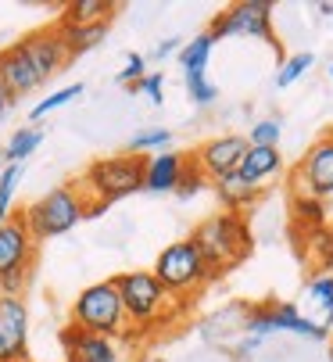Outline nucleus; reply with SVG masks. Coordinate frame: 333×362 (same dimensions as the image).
<instances>
[{
  "label": "nucleus",
  "instance_id": "1",
  "mask_svg": "<svg viewBox=\"0 0 333 362\" xmlns=\"http://www.w3.org/2000/svg\"><path fill=\"white\" fill-rule=\"evenodd\" d=\"M190 244L197 247L211 280H218V276L233 273L240 262H247L255 237H251V226L244 216L218 212V216H208L204 223H197V230L190 233Z\"/></svg>",
  "mask_w": 333,
  "mask_h": 362
},
{
  "label": "nucleus",
  "instance_id": "2",
  "mask_svg": "<svg viewBox=\"0 0 333 362\" xmlns=\"http://www.w3.org/2000/svg\"><path fill=\"white\" fill-rule=\"evenodd\" d=\"M76 187L86 194V219H90L100 209H107V204L144 190V158L129 151L115 154V158H97L76 180Z\"/></svg>",
  "mask_w": 333,
  "mask_h": 362
},
{
  "label": "nucleus",
  "instance_id": "3",
  "mask_svg": "<svg viewBox=\"0 0 333 362\" xmlns=\"http://www.w3.org/2000/svg\"><path fill=\"white\" fill-rule=\"evenodd\" d=\"M111 280H115V291H119V301H122V313H126L129 330L133 327L136 330H151V327L169 320L173 294L154 280V273L133 269V273H119Z\"/></svg>",
  "mask_w": 333,
  "mask_h": 362
},
{
  "label": "nucleus",
  "instance_id": "4",
  "mask_svg": "<svg viewBox=\"0 0 333 362\" xmlns=\"http://www.w3.org/2000/svg\"><path fill=\"white\" fill-rule=\"evenodd\" d=\"M25 230L33 240H50V237H62L69 233L79 219H86V194L76 183L65 187H54L50 194H43L40 201H33L29 209L22 212Z\"/></svg>",
  "mask_w": 333,
  "mask_h": 362
},
{
  "label": "nucleus",
  "instance_id": "5",
  "mask_svg": "<svg viewBox=\"0 0 333 362\" xmlns=\"http://www.w3.org/2000/svg\"><path fill=\"white\" fill-rule=\"evenodd\" d=\"M72 327L79 330H90V334H104L111 341H119L129 323H126V313H122V301H119V291H115V280H100V284H90L76 301H72V316H69Z\"/></svg>",
  "mask_w": 333,
  "mask_h": 362
},
{
  "label": "nucleus",
  "instance_id": "6",
  "mask_svg": "<svg viewBox=\"0 0 333 362\" xmlns=\"http://www.w3.org/2000/svg\"><path fill=\"white\" fill-rule=\"evenodd\" d=\"M151 273L173 298H194V294L204 291V284H211V273L201 262V255L190 244V237L176 240L169 247H161V255H158V262H154Z\"/></svg>",
  "mask_w": 333,
  "mask_h": 362
},
{
  "label": "nucleus",
  "instance_id": "7",
  "mask_svg": "<svg viewBox=\"0 0 333 362\" xmlns=\"http://www.w3.org/2000/svg\"><path fill=\"white\" fill-rule=\"evenodd\" d=\"M208 33H211L215 43L222 36H255V40H265L276 54H280V40L272 33V4L269 0H240V4L215 15Z\"/></svg>",
  "mask_w": 333,
  "mask_h": 362
},
{
  "label": "nucleus",
  "instance_id": "8",
  "mask_svg": "<svg viewBox=\"0 0 333 362\" xmlns=\"http://www.w3.org/2000/svg\"><path fill=\"white\" fill-rule=\"evenodd\" d=\"M294 194L315 197V201H329L333 197V129H326L298 162L294 176H291Z\"/></svg>",
  "mask_w": 333,
  "mask_h": 362
},
{
  "label": "nucleus",
  "instance_id": "9",
  "mask_svg": "<svg viewBox=\"0 0 333 362\" xmlns=\"http://www.w3.org/2000/svg\"><path fill=\"white\" fill-rule=\"evenodd\" d=\"M247 330L251 334H272V330H291V334H308L315 341H326L329 330L322 323H312L308 316H301V308L291 301H262L255 308H247Z\"/></svg>",
  "mask_w": 333,
  "mask_h": 362
},
{
  "label": "nucleus",
  "instance_id": "10",
  "mask_svg": "<svg viewBox=\"0 0 333 362\" xmlns=\"http://www.w3.org/2000/svg\"><path fill=\"white\" fill-rule=\"evenodd\" d=\"M244 151H247V136H240V133H226V136H215V140L201 144V147L194 151L190 165H194L208 183H215V180H222V176H230V173L240 169Z\"/></svg>",
  "mask_w": 333,
  "mask_h": 362
},
{
  "label": "nucleus",
  "instance_id": "11",
  "mask_svg": "<svg viewBox=\"0 0 333 362\" xmlns=\"http://www.w3.org/2000/svg\"><path fill=\"white\" fill-rule=\"evenodd\" d=\"M18 47H22V54L29 58L33 72H36L43 83H47L50 76H58V72L72 62V58H69V47H65V40H62V33H58V25H47V29H36V33L22 36Z\"/></svg>",
  "mask_w": 333,
  "mask_h": 362
},
{
  "label": "nucleus",
  "instance_id": "12",
  "mask_svg": "<svg viewBox=\"0 0 333 362\" xmlns=\"http://www.w3.org/2000/svg\"><path fill=\"white\" fill-rule=\"evenodd\" d=\"M29 358V308L25 298H0V362Z\"/></svg>",
  "mask_w": 333,
  "mask_h": 362
},
{
  "label": "nucleus",
  "instance_id": "13",
  "mask_svg": "<svg viewBox=\"0 0 333 362\" xmlns=\"http://www.w3.org/2000/svg\"><path fill=\"white\" fill-rule=\"evenodd\" d=\"M62 348H65V362H122L119 341H111L104 334L79 330L72 323L62 330Z\"/></svg>",
  "mask_w": 333,
  "mask_h": 362
},
{
  "label": "nucleus",
  "instance_id": "14",
  "mask_svg": "<svg viewBox=\"0 0 333 362\" xmlns=\"http://www.w3.org/2000/svg\"><path fill=\"white\" fill-rule=\"evenodd\" d=\"M25 262H36V240L29 237L22 212H11V219L0 226V276Z\"/></svg>",
  "mask_w": 333,
  "mask_h": 362
},
{
  "label": "nucleus",
  "instance_id": "15",
  "mask_svg": "<svg viewBox=\"0 0 333 362\" xmlns=\"http://www.w3.org/2000/svg\"><path fill=\"white\" fill-rule=\"evenodd\" d=\"M187 169V154L180 151H158L144 158V190L151 194H169L180 187V176Z\"/></svg>",
  "mask_w": 333,
  "mask_h": 362
},
{
  "label": "nucleus",
  "instance_id": "16",
  "mask_svg": "<svg viewBox=\"0 0 333 362\" xmlns=\"http://www.w3.org/2000/svg\"><path fill=\"white\" fill-rule=\"evenodd\" d=\"M0 83L8 86V93H11L15 100L25 97V93H33L36 86H43V79L33 72V65H29V58L22 54L18 43H11V47L0 50Z\"/></svg>",
  "mask_w": 333,
  "mask_h": 362
},
{
  "label": "nucleus",
  "instance_id": "17",
  "mask_svg": "<svg viewBox=\"0 0 333 362\" xmlns=\"http://www.w3.org/2000/svg\"><path fill=\"white\" fill-rule=\"evenodd\" d=\"M218 204H222V212H233V216H244L251 212L255 204L262 201V187L258 183H247L240 173H230V176H222L211 183Z\"/></svg>",
  "mask_w": 333,
  "mask_h": 362
},
{
  "label": "nucleus",
  "instance_id": "18",
  "mask_svg": "<svg viewBox=\"0 0 333 362\" xmlns=\"http://www.w3.org/2000/svg\"><path fill=\"white\" fill-rule=\"evenodd\" d=\"M280 169H284V154H280V147H247L237 173H240L247 183H258V187H262V180L276 176Z\"/></svg>",
  "mask_w": 333,
  "mask_h": 362
},
{
  "label": "nucleus",
  "instance_id": "19",
  "mask_svg": "<svg viewBox=\"0 0 333 362\" xmlns=\"http://www.w3.org/2000/svg\"><path fill=\"white\" fill-rule=\"evenodd\" d=\"M115 11L119 8L111 0H72V4H65V15L58 22L62 25H100V22L111 25Z\"/></svg>",
  "mask_w": 333,
  "mask_h": 362
},
{
  "label": "nucleus",
  "instance_id": "20",
  "mask_svg": "<svg viewBox=\"0 0 333 362\" xmlns=\"http://www.w3.org/2000/svg\"><path fill=\"white\" fill-rule=\"evenodd\" d=\"M54 25H58V33H62V40L69 47V58L86 54V50H93L107 36V22H100V25H62V22H54Z\"/></svg>",
  "mask_w": 333,
  "mask_h": 362
},
{
  "label": "nucleus",
  "instance_id": "21",
  "mask_svg": "<svg viewBox=\"0 0 333 362\" xmlns=\"http://www.w3.org/2000/svg\"><path fill=\"white\" fill-rule=\"evenodd\" d=\"M291 216H294V226H305V233L329 226L326 223V201H315V197H305V194L291 197Z\"/></svg>",
  "mask_w": 333,
  "mask_h": 362
},
{
  "label": "nucleus",
  "instance_id": "22",
  "mask_svg": "<svg viewBox=\"0 0 333 362\" xmlns=\"http://www.w3.org/2000/svg\"><path fill=\"white\" fill-rule=\"evenodd\" d=\"M211 47H215L211 33H201V36H194L190 43H183V47H180L183 69H187V72H204V69H208V58H211Z\"/></svg>",
  "mask_w": 333,
  "mask_h": 362
},
{
  "label": "nucleus",
  "instance_id": "23",
  "mask_svg": "<svg viewBox=\"0 0 333 362\" xmlns=\"http://www.w3.org/2000/svg\"><path fill=\"white\" fill-rule=\"evenodd\" d=\"M40 144H43V129H33V126L29 129H15V136L4 147V162L8 165H22V158H29Z\"/></svg>",
  "mask_w": 333,
  "mask_h": 362
},
{
  "label": "nucleus",
  "instance_id": "24",
  "mask_svg": "<svg viewBox=\"0 0 333 362\" xmlns=\"http://www.w3.org/2000/svg\"><path fill=\"white\" fill-rule=\"evenodd\" d=\"M305 251H308V258L315 262V269H319V273H326V269L333 266V226H322V230L308 233Z\"/></svg>",
  "mask_w": 333,
  "mask_h": 362
},
{
  "label": "nucleus",
  "instance_id": "25",
  "mask_svg": "<svg viewBox=\"0 0 333 362\" xmlns=\"http://www.w3.org/2000/svg\"><path fill=\"white\" fill-rule=\"evenodd\" d=\"M169 140H173V133L169 129H161V126H154V129H144V133H136L133 140H129V154H140V158H147V151H165L169 147Z\"/></svg>",
  "mask_w": 333,
  "mask_h": 362
},
{
  "label": "nucleus",
  "instance_id": "26",
  "mask_svg": "<svg viewBox=\"0 0 333 362\" xmlns=\"http://www.w3.org/2000/svg\"><path fill=\"white\" fill-rule=\"evenodd\" d=\"M315 65V58L308 54V50H301V54H291L284 65H280V72H276V86H280V90H287V86H294L308 69Z\"/></svg>",
  "mask_w": 333,
  "mask_h": 362
},
{
  "label": "nucleus",
  "instance_id": "27",
  "mask_svg": "<svg viewBox=\"0 0 333 362\" xmlns=\"http://www.w3.org/2000/svg\"><path fill=\"white\" fill-rule=\"evenodd\" d=\"M33 269H36V262H25V266L0 276V298H25V291L33 284Z\"/></svg>",
  "mask_w": 333,
  "mask_h": 362
},
{
  "label": "nucleus",
  "instance_id": "28",
  "mask_svg": "<svg viewBox=\"0 0 333 362\" xmlns=\"http://www.w3.org/2000/svg\"><path fill=\"white\" fill-rule=\"evenodd\" d=\"M79 93H83V83H72V86H62V90H54V93H50L47 100H40V105H36V108L29 112V119H33V122H40L43 115L58 112V108H65L69 100H76Z\"/></svg>",
  "mask_w": 333,
  "mask_h": 362
},
{
  "label": "nucleus",
  "instance_id": "29",
  "mask_svg": "<svg viewBox=\"0 0 333 362\" xmlns=\"http://www.w3.org/2000/svg\"><path fill=\"white\" fill-rule=\"evenodd\" d=\"M18 180H22V165H4V173H0V226L11 219V201H15Z\"/></svg>",
  "mask_w": 333,
  "mask_h": 362
},
{
  "label": "nucleus",
  "instance_id": "30",
  "mask_svg": "<svg viewBox=\"0 0 333 362\" xmlns=\"http://www.w3.org/2000/svg\"><path fill=\"white\" fill-rule=\"evenodd\" d=\"M308 294L312 301L319 305V313H322V327L333 323V276H315L308 284Z\"/></svg>",
  "mask_w": 333,
  "mask_h": 362
},
{
  "label": "nucleus",
  "instance_id": "31",
  "mask_svg": "<svg viewBox=\"0 0 333 362\" xmlns=\"http://www.w3.org/2000/svg\"><path fill=\"white\" fill-rule=\"evenodd\" d=\"M280 119H262L247 129V147H280Z\"/></svg>",
  "mask_w": 333,
  "mask_h": 362
},
{
  "label": "nucleus",
  "instance_id": "32",
  "mask_svg": "<svg viewBox=\"0 0 333 362\" xmlns=\"http://www.w3.org/2000/svg\"><path fill=\"white\" fill-rule=\"evenodd\" d=\"M187 90H190V100H194V105H201V108H208L211 100L218 97V86L208 83L204 72H187Z\"/></svg>",
  "mask_w": 333,
  "mask_h": 362
},
{
  "label": "nucleus",
  "instance_id": "33",
  "mask_svg": "<svg viewBox=\"0 0 333 362\" xmlns=\"http://www.w3.org/2000/svg\"><path fill=\"white\" fill-rule=\"evenodd\" d=\"M144 76H147V58H144V54H129V58H126V69L119 72V83H122V86H136Z\"/></svg>",
  "mask_w": 333,
  "mask_h": 362
},
{
  "label": "nucleus",
  "instance_id": "34",
  "mask_svg": "<svg viewBox=\"0 0 333 362\" xmlns=\"http://www.w3.org/2000/svg\"><path fill=\"white\" fill-rule=\"evenodd\" d=\"M133 90L147 93V97H151V105H161V100H165V97H161V93H165V72H147Z\"/></svg>",
  "mask_w": 333,
  "mask_h": 362
},
{
  "label": "nucleus",
  "instance_id": "35",
  "mask_svg": "<svg viewBox=\"0 0 333 362\" xmlns=\"http://www.w3.org/2000/svg\"><path fill=\"white\" fill-rule=\"evenodd\" d=\"M204 183H208V180H204V176H201V173L190 165V158H187V169H183V176H180V187H176V194H180V197H194V194H197Z\"/></svg>",
  "mask_w": 333,
  "mask_h": 362
},
{
  "label": "nucleus",
  "instance_id": "36",
  "mask_svg": "<svg viewBox=\"0 0 333 362\" xmlns=\"http://www.w3.org/2000/svg\"><path fill=\"white\" fill-rule=\"evenodd\" d=\"M180 47H183L180 40H161V43L154 47V58L161 62V58H169V54H180Z\"/></svg>",
  "mask_w": 333,
  "mask_h": 362
},
{
  "label": "nucleus",
  "instance_id": "37",
  "mask_svg": "<svg viewBox=\"0 0 333 362\" xmlns=\"http://www.w3.org/2000/svg\"><path fill=\"white\" fill-rule=\"evenodd\" d=\"M11 108H15V97L8 93V86L0 83V122H4L8 115H11Z\"/></svg>",
  "mask_w": 333,
  "mask_h": 362
},
{
  "label": "nucleus",
  "instance_id": "38",
  "mask_svg": "<svg viewBox=\"0 0 333 362\" xmlns=\"http://www.w3.org/2000/svg\"><path fill=\"white\" fill-rule=\"evenodd\" d=\"M329 362H333V337H329Z\"/></svg>",
  "mask_w": 333,
  "mask_h": 362
},
{
  "label": "nucleus",
  "instance_id": "39",
  "mask_svg": "<svg viewBox=\"0 0 333 362\" xmlns=\"http://www.w3.org/2000/svg\"><path fill=\"white\" fill-rule=\"evenodd\" d=\"M147 362H169V358H147Z\"/></svg>",
  "mask_w": 333,
  "mask_h": 362
},
{
  "label": "nucleus",
  "instance_id": "40",
  "mask_svg": "<svg viewBox=\"0 0 333 362\" xmlns=\"http://www.w3.org/2000/svg\"><path fill=\"white\" fill-rule=\"evenodd\" d=\"M329 76H333V62H329Z\"/></svg>",
  "mask_w": 333,
  "mask_h": 362
},
{
  "label": "nucleus",
  "instance_id": "41",
  "mask_svg": "<svg viewBox=\"0 0 333 362\" xmlns=\"http://www.w3.org/2000/svg\"><path fill=\"white\" fill-rule=\"evenodd\" d=\"M18 362H33V358H18Z\"/></svg>",
  "mask_w": 333,
  "mask_h": 362
},
{
  "label": "nucleus",
  "instance_id": "42",
  "mask_svg": "<svg viewBox=\"0 0 333 362\" xmlns=\"http://www.w3.org/2000/svg\"><path fill=\"white\" fill-rule=\"evenodd\" d=\"M140 362H147V358H140Z\"/></svg>",
  "mask_w": 333,
  "mask_h": 362
}]
</instances>
